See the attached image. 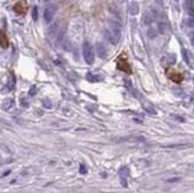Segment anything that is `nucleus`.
Returning <instances> with one entry per match:
<instances>
[{"instance_id":"f8f14e48","label":"nucleus","mask_w":194,"mask_h":193,"mask_svg":"<svg viewBox=\"0 0 194 193\" xmlns=\"http://www.w3.org/2000/svg\"><path fill=\"white\" fill-rule=\"evenodd\" d=\"M0 44H1V46H4V48L7 46V39H6V36H4L3 32H0Z\"/></svg>"},{"instance_id":"b1692460","label":"nucleus","mask_w":194,"mask_h":193,"mask_svg":"<svg viewBox=\"0 0 194 193\" xmlns=\"http://www.w3.org/2000/svg\"><path fill=\"white\" fill-rule=\"evenodd\" d=\"M175 1H177V0H175Z\"/></svg>"},{"instance_id":"f3484780","label":"nucleus","mask_w":194,"mask_h":193,"mask_svg":"<svg viewBox=\"0 0 194 193\" xmlns=\"http://www.w3.org/2000/svg\"><path fill=\"white\" fill-rule=\"evenodd\" d=\"M148 36H149L150 38H154V37L156 36V31L150 28V29H149V31H148Z\"/></svg>"},{"instance_id":"a211bd4d","label":"nucleus","mask_w":194,"mask_h":193,"mask_svg":"<svg viewBox=\"0 0 194 193\" xmlns=\"http://www.w3.org/2000/svg\"><path fill=\"white\" fill-rule=\"evenodd\" d=\"M87 170H86V167H85V166H80V173H81V174H85V173H86Z\"/></svg>"},{"instance_id":"423d86ee","label":"nucleus","mask_w":194,"mask_h":193,"mask_svg":"<svg viewBox=\"0 0 194 193\" xmlns=\"http://www.w3.org/2000/svg\"><path fill=\"white\" fill-rule=\"evenodd\" d=\"M129 12H130L131 16H136V15H138V12H139V6H138V4H137L136 1H132V3L130 4V6H129Z\"/></svg>"},{"instance_id":"20e7f679","label":"nucleus","mask_w":194,"mask_h":193,"mask_svg":"<svg viewBox=\"0 0 194 193\" xmlns=\"http://www.w3.org/2000/svg\"><path fill=\"white\" fill-rule=\"evenodd\" d=\"M95 50H97V54L100 58H105L107 56V49H106V46L103 44V43H97L95 45Z\"/></svg>"},{"instance_id":"4be33fe9","label":"nucleus","mask_w":194,"mask_h":193,"mask_svg":"<svg viewBox=\"0 0 194 193\" xmlns=\"http://www.w3.org/2000/svg\"><path fill=\"white\" fill-rule=\"evenodd\" d=\"M118 1H119V3H124V1H125V0H118Z\"/></svg>"},{"instance_id":"aec40b11","label":"nucleus","mask_w":194,"mask_h":193,"mask_svg":"<svg viewBox=\"0 0 194 193\" xmlns=\"http://www.w3.org/2000/svg\"><path fill=\"white\" fill-rule=\"evenodd\" d=\"M180 180V178H175V179H169L168 180V182H174V181H179Z\"/></svg>"},{"instance_id":"9b49d317","label":"nucleus","mask_w":194,"mask_h":193,"mask_svg":"<svg viewBox=\"0 0 194 193\" xmlns=\"http://www.w3.org/2000/svg\"><path fill=\"white\" fill-rule=\"evenodd\" d=\"M12 105H13V100H12V99H6V100L4 101V104H3V109L4 110H9Z\"/></svg>"},{"instance_id":"4468645a","label":"nucleus","mask_w":194,"mask_h":193,"mask_svg":"<svg viewBox=\"0 0 194 193\" xmlns=\"http://www.w3.org/2000/svg\"><path fill=\"white\" fill-rule=\"evenodd\" d=\"M182 56H183V60L186 61V63L189 64V57H188V54H187V50H186V49H182Z\"/></svg>"},{"instance_id":"412c9836","label":"nucleus","mask_w":194,"mask_h":193,"mask_svg":"<svg viewBox=\"0 0 194 193\" xmlns=\"http://www.w3.org/2000/svg\"><path fill=\"white\" fill-rule=\"evenodd\" d=\"M191 42H192V44L194 45V34L192 35V37H191Z\"/></svg>"},{"instance_id":"f257e3e1","label":"nucleus","mask_w":194,"mask_h":193,"mask_svg":"<svg viewBox=\"0 0 194 193\" xmlns=\"http://www.w3.org/2000/svg\"><path fill=\"white\" fill-rule=\"evenodd\" d=\"M105 36L111 44H113V45L118 44V42L120 41V37H122V29H120V25L116 22L111 21L109 23V28L105 30Z\"/></svg>"},{"instance_id":"7ed1b4c3","label":"nucleus","mask_w":194,"mask_h":193,"mask_svg":"<svg viewBox=\"0 0 194 193\" xmlns=\"http://www.w3.org/2000/svg\"><path fill=\"white\" fill-rule=\"evenodd\" d=\"M57 12V6L56 5H49L46 6L45 10H44V13H43V18H44V22L46 24H50L54 19L55 15Z\"/></svg>"},{"instance_id":"9d476101","label":"nucleus","mask_w":194,"mask_h":193,"mask_svg":"<svg viewBox=\"0 0 194 193\" xmlns=\"http://www.w3.org/2000/svg\"><path fill=\"white\" fill-rule=\"evenodd\" d=\"M164 148H186V147H189L188 143H177V144H167L163 145Z\"/></svg>"},{"instance_id":"1a4fd4ad","label":"nucleus","mask_w":194,"mask_h":193,"mask_svg":"<svg viewBox=\"0 0 194 193\" xmlns=\"http://www.w3.org/2000/svg\"><path fill=\"white\" fill-rule=\"evenodd\" d=\"M143 22H144V24H145V25H150V24L154 22V17L150 15V13L146 12L145 15L143 16Z\"/></svg>"},{"instance_id":"dca6fc26","label":"nucleus","mask_w":194,"mask_h":193,"mask_svg":"<svg viewBox=\"0 0 194 193\" xmlns=\"http://www.w3.org/2000/svg\"><path fill=\"white\" fill-rule=\"evenodd\" d=\"M37 17H38V10H37V7H33V11H32V18H33V21H37Z\"/></svg>"},{"instance_id":"6e6552de","label":"nucleus","mask_w":194,"mask_h":193,"mask_svg":"<svg viewBox=\"0 0 194 193\" xmlns=\"http://www.w3.org/2000/svg\"><path fill=\"white\" fill-rule=\"evenodd\" d=\"M86 78H87V80H88V81H91V82H99L100 80H101V76L95 75V74H92V73H88Z\"/></svg>"},{"instance_id":"5701e85b","label":"nucleus","mask_w":194,"mask_h":193,"mask_svg":"<svg viewBox=\"0 0 194 193\" xmlns=\"http://www.w3.org/2000/svg\"><path fill=\"white\" fill-rule=\"evenodd\" d=\"M44 1H45V3H48V1H50V0H44Z\"/></svg>"},{"instance_id":"6ab92c4d","label":"nucleus","mask_w":194,"mask_h":193,"mask_svg":"<svg viewBox=\"0 0 194 193\" xmlns=\"http://www.w3.org/2000/svg\"><path fill=\"white\" fill-rule=\"evenodd\" d=\"M35 93H36V88L32 87V88L30 90V93H29V94H30V96H35Z\"/></svg>"},{"instance_id":"0eeeda50","label":"nucleus","mask_w":194,"mask_h":193,"mask_svg":"<svg viewBox=\"0 0 194 193\" xmlns=\"http://www.w3.org/2000/svg\"><path fill=\"white\" fill-rule=\"evenodd\" d=\"M119 175H120V179H122V184L124 187H128V184H126V175H128V169H126L125 167H123L122 169L119 170Z\"/></svg>"},{"instance_id":"2eb2a0df","label":"nucleus","mask_w":194,"mask_h":193,"mask_svg":"<svg viewBox=\"0 0 194 193\" xmlns=\"http://www.w3.org/2000/svg\"><path fill=\"white\" fill-rule=\"evenodd\" d=\"M43 105H44V107H46V109H51V103H50V100H48V99H44L43 100Z\"/></svg>"},{"instance_id":"ddd939ff","label":"nucleus","mask_w":194,"mask_h":193,"mask_svg":"<svg viewBox=\"0 0 194 193\" xmlns=\"http://www.w3.org/2000/svg\"><path fill=\"white\" fill-rule=\"evenodd\" d=\"M186 25L188 26V28H194V17H189L188 19H187Z\"/></svg>"},{"instance_id":"f03ea898","label":"nucleus","mask_w":194,"mask_h":193,"mask_svg":"<svg viewBox=\"0 0 194 193\" xmlns=\"http://www.w3.org/2000/svg\"><path fill=\"white\" fill-rule=\"evenodd\" d=\"M82 54H83V58L86 63L88 64H92L94 62V49L91 43L88 42H85L83 43V46H82Z\"/></svg>"},{"instance_id":"39448f33","label":"nucleus","mask_w":194,"mask_h":193,"mask_svg":"<svg viewBox=\"0 0 194 193\" xmlns=\"http://www.w3.org/2000/svg\"><path fill=\"white\" fill-rule=\"evenodd\" d=\"M58 29H60V22H55L54 24H52L51 26H50V29H49V37H56L57 36V32H58Z\"/></svg>"}]
</instances>
